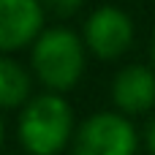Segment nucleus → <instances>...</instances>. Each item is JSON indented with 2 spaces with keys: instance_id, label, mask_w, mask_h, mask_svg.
<instances>
[{
  "instance_id": "obj_1",
  "label": "nucleus",
  "mask_w": 155,
  "mask_h": 155,
  "mask_svg": "<svg viewBox=\"0 0 155 155\" xmlns=\"http://www.w3.org/2000/svg\"><path fill=\"white\" fill-rule=\"evenodd\" d=\"M30 65L49 93H68L84 74V38L68 27H49L30 46Z\"/></svg>"
},
{
  "instance_id": "obj_2",
  "label": "nucleus",
  "mask_w": 155,
  "mask_h": 155,
  "mask_svg": "<svg viewBox=\"0 0 155 155\" xmlns=\"http://www.w3.org/2000/svg\"><path fill=\"white\" fill-rule=\"evenodd\" d=\"M74 136V114L60 93H44L19 114V142L30 155H57Z\"/></svg>"
},
{
  "instance_id": "obj_3",
  "label": "nucleus",
  "mask_w": 155,
  "mask_h": 155,
  "mask_svg": "<svg viewBox=\"0 0 155 155\" xmlns=\"http://www.w3.org/2000/svg\"><path fill=\"white\" fill-rule=\"evenodd\" d=\"M139 136L125 114L98 112L74 134V155H136Z\"/></svg>"
},
{
  "instance_id": "obj_4",
  "label": "nucleus",
  "mask_w": 155,
  "mask_h": 155,
  "mask_svg": "<svg viewBox=\"0 0 155 155\" xmlns=\"http://www.w3.org/2000/svg\"><path fill=\"white\" fill-rule=\"evenodd\" d=\"M84 46L101 60L123 57L134 44V22L117 5L95 8L84 22Z\"/></svg>"
},
{
  "instance_id": "obj_5",
  "label": "nucleus",
  "mask_w": 155,
  "mask_h": 155,
  "mask_svg": "<svg viewBox=\"0 0 155 155\" xmlns=\"http://www.w3.org/2000/svg\"><path fill=\"white\" fill-rule=\"evenodd\" d=\"M44 33L41 0H0V52L33 46Z\"/></svg>"
},
{
  "instance_id": "obj_6",
  "label": "nucleus",
  "mask_w": 155,
  "mask_h": 155,
  "mask_svg": "<svg viewBox=\"0 0 155 155\" xmlns=\"http://www.w3.org/2000/svg\"><path fill=\"white\" fill-rule=\"evenodd\" d=\"M114 106L123 114H142L155 106V71L147 65H125L112 84Z\"/></svg>"
},
{
  "instance_id": "obj_7",
  "label": "nucleus",
  "mask_w": 155,
  "mask_h": 155,
  "mask_svg": "<svg viewBox=\"0 0 155 155\" xmlns=\"http://www.w3.org/2000/svg\"><path fill=\"white\" fill-rule=\"evenodd\" d=\"M30 98V74L0 52V109L25 106Z\"/></svg>"
},
{
  "instance_id": "obj_8",
  "label": "nucleus",
  "mask_w": 155,
  "mask_h": 155,
  "mask_svg": "<svg viewBox=\"0 0 155 155\" xmlns=\"http://www.w3.org/2000/svg\"><path fill=\"white\" fill-rule=\"evenodd\" d=\"M84 0H41L44 11L54 14V16H74L79 8H82Z\"/></svg>"
},
{
  "instance_id": "obj_9",
  "label": "nucleus",
  "mask_w": 155,
  "mask_h": 155,
  "mask_svg": "<svg viewBox=\"0 0 155 155\" xmlns=\"http://www.w3.org/2000/svg\"><path fill=\"white\" fill-rule=\"evenodd\" d=\"M144 142H147V150L155 155V120L147 125V134H144Z\"/></svg>"
},
{
  "instance_id": "obj_10",
  "label": "nucleus",
  "mask_w": 155,
  "mask_h": 155,
  "mask_svg": "<svg viewBox=\"0 0 155 155\" xmlns=\"http://www.w3.org/2000/svg\"><path fill=\"white\" fill-rule=\"evenodd\" d=\"M3 136H5V128H3V117H0V147H3Z\"/></svg>"
},
{
  "instance_id": "obj_11",
  "label": "nucleus",
  "mask_w": 155,
  "mask_h": 155,
  "mask_svg": "<svg viewBox=\"0 0 155 155\" xmlns=\"http://www.w3.org/2000/svg\"><path fill=\"white\" fill-rule=\"evenodd\" d=\"M153 63H155V41H153Z\"/></svg>"
}]
</instances>
